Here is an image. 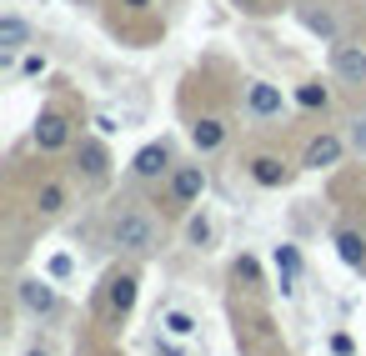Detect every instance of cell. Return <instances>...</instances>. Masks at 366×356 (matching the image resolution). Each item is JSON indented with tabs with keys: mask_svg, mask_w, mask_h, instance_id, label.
Segmentation results:
<instances>
[{
	"mask_svg": "<svg viewBox=\"0 0 366 356\" xmlns=\"http://www.w3.org/2000/svg\"><path fill=\"white\" fill-rule=\"evenodd\" d=\"M236 276H241L246 286H261V266H256L251 256H241V261H236Z\"/></svg>",
	"mask_w": 366,
	"mask_h": 356,
	"instance_id": "obj_22",
	"label": "cell"
},
{
	"mask_svg": "<svg viewBox=\"0 0 366 356\" xmlns=\"http://www.w3.org/2000/svg\"><path fill=\"white\" fill-rule=\"evenodd\" d=\"M76 166H81V171H86V181H96V186L111 176V156H106V146H101V141H81Z\"/></svg>",
	"mask_w": 366,
	"mask_h": 356,
	"instance_id": "obj_13",
	"label": "cell"
},
{
	"mask_svg": "<svg viewBox=\"0 0 366 356\" xmlns=\"http://www.w3.org/2000/svg\"><path fill=\"white\" fill-rule=\"evenodd\" d=\"M131 306H136V276L121 271L106 281V311H111V321H121V316H131Z\"/></svg>",
	"mask_w": 366,
	"mask_h": 356,
	"instance_id": "obj_10",
	"label": "cell"
},
{
	"mask_svg": "<svg viewBox=\"0 0 366 356\" xmlns=\"http://www.w3.org/2000/svg\"><path fill=\"white\" fill-rule=\"evenodd\" d=\"M331 71H336V81H346V86H366V46L336 41V46H331Z\"/></svg>",
	"mask_w": 366,
	"mask_h": 356,
	"instance_id": "obj_2",
	"label": "cell"
},
{
	"mask_svg": "<svg viewBox=\"0 0 366 356\" xmlns=\"http://www.w3.org/2000/svg\"><path fill=\"white\" fill-rule=\"evenodd\" d=\"M71 271H76V261H71L66 251H61V256H51V276H61V281H66Z\"/></svg>",
	"mask_w": 366,
	"mask_h": 356,
	"instance_id": "obj_24",
	"label": "cell"
},
{
	"mask_svg": "<svg viewBox=\"0 0 366 356\" xmlns=\"http://www.w3.org/2000/svg\"><path fill=\"white\" fill-rule=\"evenodd\" d=\"M331 351H336V356H351V351H356V341H351L346 331H336V336H331Z\"/></svg>",
	"mask_w": 366,
	"mask_h": 356,
	"instance_id": "obj_26",
	"label": "cell"
},
{
	"mask_svg": "<svg viewBox=\"0 0 366 356\" xmlns=\"http://www.w3.org/2000/svg\"><path fill=\"white\" fill-rule=\"evenodd\" d=\"M31 356H46V346H41V351H31Z\"/></svg>",
	"mask_w": 366,
	"mask_h": 356,
	"instance_id": "obj_30",
	"label": "cell"
},
{
	"mask_svg": "<svg viewBox=\"0 0 366 356\" xmlns=\"http://www.w3.org/2000/svg\"><path fill=\"white\" fill-rule=\"evenodd\" d=\"M66 141H71V121L61 111H41L36 116V146L41 151H61Z\"/></svg>",
	"mask_w": 366,
	"mask_h": 356,
	"instance_id": "obj_9",
	"label": "cell"
},
{
	"mask_svg": "<svg viewBox=\"0 0 366 356\" xmlns=\"http://www.w3.org/2000/svg\"><path fill=\"white\" fill-rule=\"evenodd\" d=\"M246 111H251L256 121H276V116L286 111L281 86H271V81H251V86H246Z\"/></svg>",
	"mask_w": 366,
	"mask_h": 356,
	"instance_id": "obj_4",
	"label": "cell"
},
{
	"mask_svg": "<svg viewBox=\"0 0 366 356\" xmlns=\"http://www.w3.org/2000/svg\"><path fill=\"white\" fill-rule=\"evenodd\" d=\"M191 146H196L201 156L221 151V146H226V121H221V116H201V121L191 126Z\"/></svg>",
	"mask_w": 366,
	"mask_h": 356,
	"instance_id": "obj_12",
	"label": "cell"
},
{
	"mask_svg": "<svg viewBox=\"0 0 366 356\" xmlns=\"http://www.w3.org/2000/svg\"><path fill=\"white\" fill-rule=\"evenodd\" d=\"M206 196V171L201 166H176L171 171V206H191Z\"/></svg>",
	"mask_w": 366,
	"mask_h": 356,
	"instance_id": "obj_7",
	"label": "cell"
},
{
	"mask_svg": "<svg viewBox=\"0 0 366 356\" xmlns=\"http://www.w3.org/2000/svg\"><path fill=\"white\" fill-rule=\"evenodd\" d=\"M111 241L121 246V251H131V256H151L156 246H161V221L151 216V211H121L116 221H111Z\"/></svg>",
	"mask_w": 366,
	"mask_h": 356,
	"instance_id": "obj_1",
	"label": "cell"
},
{
	"mask_svg": "<svg viewBox=\"0 0 366 356\" xmlns=\"http://www.w3.org/2000/svg\"><path fill=\"white\" fill-rule=\"evenodd\" d=\"M336 256L351 271H366V236L361 231H336Z\"/></svg>",
	"mask_w": 366,
	"mask_h": 356,
	"instance_id": "obj_16",
	"label": "cell"
},
{
	"mask_svg": "<svg viewBox=\"0 0 366 356\" xmlns=\"http://www.w3.org/2000/svg\"><path fill=\"white\" fill-rule=\"evenodd\" d=\"M241 11H266V0H236Z\"/></svg>",
	"mask_w": 366,
	"mask_h": 356,
	"instance_id": "obj_28",
	"label": "cell"
},
{
	"mask_svg": "<svg viewBox=\"0 0 366 356\" xmlns=\"http://www.w3.org/2000/svg\"><path fill=\"white\" fill-rule=\"evenodd\" d=\"M296 101H301L306 111H326V91H321V86H301V91H296Z\"/></svg>",
	"mask_w": 366,
	"mask_h": 356,
	"instance_id": "obj_20",
	"label": "cell"
},
{
	"mask_svg": "<svg viewBox=\"0 0 366 356\" xmlns=\"http://www.w3.org/2000/svg\"><path fill=\"white\" fill-rule=\"evenodd\" d=\"M126 6H131V11H146V6H151V0H126Z\"/></svg>",
	"mask_w": 366,
	"mask_h": 356,
	"instance_id": "obj_29",
	"label": "cell"
},
{
	"mask_svg": "<svg viewBox=\"0 0 366 356\" xmlns=\"http://www.w3.org/2000/svg\"><path fill=\"white\" fill-rule=\"evenodd\" d=\"M156 356H191V351H181L176 336H156Z\"/></svg>",
	"mask_w": 366,
	"mask_h": 356,
	"instance_id": "obj_25",
	"label": "cell"
},
{
	"mask_svg": "<svg viewBox=\"0 0 366 356\" xmlns=\"http://www.w3.org/2000/svg\"><path fill=\"white\" fill-rule=\"evenodd\" d=\"M346 141H351V151H356V156H366V111H361V116L351 121V131H346Z\"/></svg>",
	"mask_w": 366,
	"mask_h": 356,
	"instance_id": "obj_21",
	"label": "cell"
},
{
	"mask_svg": "<svg viewBox=\"0 0 366 356\" xmlns=\"http://www.w3.org/2000/svg\"><path fill=\"white\" fill-rule=\"evenodd\" d=\"M271 266H276V276H281V296H291V291H296V276H301V251L281 241V246L271 251Z\"/></svg>",
	"mask_w": 366,
	"mask_h": 356,
	"instance_id": "obj_14",
	"label": "cell"
},
{
	"mask_svg": "<svg viewBox=\"0 0 366 356\" xmlns=\"http://www.w3.org/2000/svg\"><path fill=\"white\" fill-rule=\"evenodd\" d=\"M166 171H171V146H166V141L141 146L136 161H131V176H136V181H161Z\"/></svg>",
	"mask_w": 366,
	"mask_h": 356,
	"instance_id": "obj_6",
	"label": "cell"
},
{
	"mask_svg": "<svg viewBox=\"0 0 366 356\" xmlns=\"http://www.w3.org/2000/svg\"><path fill=\"white\" fill-rule=\"evenodd\" d=\"M96 131H101V136H116V131H121V126H116V121H111V116H96Z\"/></svg>",
	"mask_w": 366,
	"mask_h": 356,
	"instance_id": "obj_27",
	"label": "cell"
},
{
	"mask_svg": "<svg viewBox=\"0 0 366 356\" xmlns=\"http://www.w3.org/2000/svg\"><path fill=\"white\" fill-rule=\"evenodd\" d=\"M351 141H341V136H331V131H321V136H311L306 141V156H301V166L306 171H331L336 161H341V151H346Z\"/></svg>",
	"mask_w": 366,
	"mask_h": 356,
	"instance_id": "obj_5",
	"label": "cell"
},
{
	"mask_svg": "<svg viewBox=\"0 0 366 356\" xmlns=\"http://www.w3.org/2000/svg\"><path fill=\"white\" fill-rule=\"evenodd\" d=\"M36 206H41V216H61L66 211V186L61 181H46L41 196H36Z\"/></svg>",
	"mask_w": 366,
	"mask_h": 356,
	"instance_id": "obj_17",
	"label": "cell"
},
{
	"mask_svg": "<svg viewBox=\"0 0 366 356\" xmlns=\"http://www.w3.org/2000/svg\"><path fill=\"white\" fill-rule=\"evenodd\" d=\"M16 296H21V306H26L31 316H51V311H56V286H51L46 276H26V281L16 286Z\"/></svg>",
	"mask_w": 366,
	"mask_h": 356,
	"instance_id": "obj_8",
	"label": "cell"
},
{
	"mask_svg": "<svg viewBox=\"0 0 366 356\" xmlns=\"http://www.w3.org/2000/svg\"><path fill=\"white\" fill-rule=\"evenodd\" d=\"M211 236H216L211 216H191V221H186V241H191V246H211Z\"/></svg>",
	"mask_w": 366,
	"mask_h": 356,
	"instance_id": "obj_19",
	"label": "cell"
},
{
	"mask_svg": "<svg viewBox=\"0 0 366 356\" xmlns=\"http://www.w3.org/2000/svg\"><path fill=\"white\" fill-rule=\"evenodd\" d=\"M301 21H306V31H316V36L336 41V16H326V11H301Z\"/></svg>",
	"mask_w": 366,
	"mask_h": 356,
	"instance_id": "obj_18",
	"label": "cell"
},
{
	"mask_svg": "<svg viewBox=\"0 0 366 356\" xmlns=\"http://www.w3.org/2000/svg\"><path fill=\"white\" fill-rule=\"evenodd\" d=\"M161 326H166V336H176V341H191V336L201 331V321H196L186 306H166V311H161Z\"/></svg>",
	"mask_w": 366,
	"mask_h": 356,
	"instance_id": "obj_15",
	"label": "cell"
},
{
	"mask_svg": "<svg viewBox=\"0 0 366 356\" xmlns=\"http://www.w3.org/2000/svg\"><path fill=\"white\" fill-rule=\"evenodd\" d=\"M246 176H251L261 191H281V186L291 181V166H286L276 151H256V156L246 161Z\"/></svg>",
	"mask_w": 366,
	"mask_h": 356,
	"instance_id": "obj_3",
	"label": "cell"
},
{
	"mask_svg": "<svg viewBox=\"0 0 366 356\" xmlns=\"http://www.w3.org/2000/svg\"><path fill=\"white\" fill-rule=\"evenodd\" d=\"M21 76H26V81L46 76V56H26V61H21Z\"/></svg>",
	"mask_w": 366,
	"mask_h": 356,
	"instance_id": "obj_23",
	"label": "cell"
},
{
	"mask_svg": "<svg viewBox=\"0 0 366 356\" xmlns=\"http://www.w3.org/2000/svg\"><path fill=\"white\" fill-rule=\"evenodd\" d=\"M26 46H31V21L16 16V11H6V16H0V51H6V61L21 56Z\"/></svg>",
	"mask_w": 366,
	"mask_h": 356,
	"instance_id": "obj_11",
	"label": "cell"
}]
</instances>
